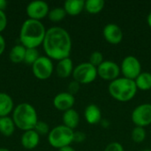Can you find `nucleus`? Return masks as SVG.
Returning <instances> with one entry per match:
<instances>
[{"mask_svg":"<svg viewBox=\"0 0 151 151\" xmlns=\"http://www.w3.org/2000/svg\"><path fill=\"white\" fill-rule=\"evenodd\" d=\"M42 46L49 58L59 61L69 58L72 50V39L65 28L52 27L46 31Z\"/></svg>","mask_w":151,"mask_h":151,"instance_id":"1","label":"nucleus"},{"mask_svg":"<svg viewBox=\"0 0 151 151\" xmlns=\"http://www.w3.org/2000/svg\"><path fill=\"white\" fill-rule=\"evenodd\" d=\"M46 31L44 25L41 21L28 19L22 24L19 32V41L27 49H36L42 44Z\"/></svg>","mask_w":151,"mask_h":151,"instance_id":"2","label":"nucleus"},{"mask_svg":"<svg viewBox=\"0 0 151 151\" xmlns=\"http://www.w3.org/2000/svg\"><path fill=\"white\" fill-rule=\"evenodd\" d=\"M12 120L16 127L26 132L35 128L38 122V116L34 106L27 103H22L13 109Z\"/></svg>","mask_w":151,"mask_h":151,"instance_id":"3","label":"nucleus"},{"mask_svg":"<svg viewBox=\"0 0 151 151\" xmlns=\"http://www.w3.org/2000/svg\"><path fill=\"white\" fill-rule=\"evenodd\" d=\"M110 95L117 101L127 103L131 101L137 93V87L134 81L127 78H118L110 82L109 87Z\"/></svg>","mask_w":151,"mask_h":151,"instance_id":"4","label":"nucleus"},{"mask_svg":"<svg viewBox=\"0 0 151 151\" xmlns=\"http://www.w3.org/2000/svg\"><path fill=\"white\" fill-rule=\"evenodd\" d=\"M74 131L64 125L58 126L52 128L48 134V142L50 146L55 149H61L70 146L73 142Z\"/></svg>","mask_w":151,"mask_h":151,"instance_id":"5","label":"nucleus"},{"mask_svg":"<svg viewBox=\"0 0 151 151\" xmlns=\"http://www.w3.org/2000/svg\"><path fill=\"white\" fill-rule=\"evenodd\" d=\"M73 81L81 84H89L93 82L97 75V68L89 62H84L78 65L73 72Z\"/></svg>","mask_w":151,"mask_h":151,"instance_id":"6","label":"nucleus"},{"mask_svg":"<svg viewBox=\"0 0 151 151\" xmlns=\"http://www.w3.org/2000/svg\"><path fill=\"white\" fill-rule=\"evenodd\" d=\"M120 73L124 78L134 81L142 73V65L134 56H127L121 62Z\"/></svg>","mask_w":151,"mask_h":151,"instance_id":"7","label":"nucleus"},{"mask_svg":"<svg viewBox=\"0 0 151 151\" xmlns=\"http://www.w3.org/2000/svg\"><path fill=\"white\" fill-rule=\"evenodd\" d=\"M54 70L52 60L47 56H40L39 58L32 65V71L34 75L38 80L49 79Z\"/></svg>","mask_w":151,"mask_h":151,"instance_id":"8","label":"nucleus"},{"mask_svg":"<svg viewBox=\"0 0 151 151\" xmlns=\"http://www.w3.org/2000/svg\"><path fill=\"white\" fill-rule=\"evenodd\" d=\"M131 119L135 127H145L151 125V104H142L135 107Z\"/></svg>","mask_w":151,"mask_h":151,"instance_id":"9","label":"nucleus"},{"mask_svg":"<svg viewBox=\"0 0 151 151\" xmlns=\"http://www.w3.org/2000/svg\"><path fill=\"white\" fill-rule=\"evenodd\" d=\"M120 74V66L114 61L105 60L97 67V75L103 80L113 81Z\"/></svg>","mask_w":151,"mask_h":151,"instance_id":"10","label":"nucleus"},{"mask_svg":"<svg viewBox=\"0 0 151 151\" xmlns=\"http://www.w3.org/2000/svg\"><path fill=\"white\" fill-rule=\"evenodd\" d=\"M27 14L31 19L41 20L49 14V4L44 1H33L29 3L26 9Z\"/></svg>","mask_w":151,"mask_h":151,"instance_id":"11","label":"nucleus"},{"mask_svg":"<svg viewBox=\"0 0 151 151\" xmlns=\"http://www.w3.org/2000/svg\"><path fill=\"white\" fill-rule=\"evenodd\" d=\"M104 39L111 44H119L123 40V31L119 26L114 23L107 24L103 30Z\"/></svg>","mask_w":151,"mask_h":151,"instance_id":"12","label":"nucleus"},{"mask_svg":"<svg viewBox=\"0 0 151 151\" xmlns=\"http://www.w3.org/2000/svg\"><path fill=\"white\" fill-rule=\"evenodd\" d=\"M75 104L74 96L69 94L68 92H61L58 94L53 99L54 107L61 111H66L70 109H73V106Z\"/></svg>","mask_w":151,"mask_h":151,"instance_id":"13","label":"nucleus"},{"mask_svg":"<svg viewBox=\"0 0 151 151\" xmlns=\"http://www.w3.org/2000/svg\"><path fill=\"white\" fill-rule=\"evenodd\" d=\"M84 118L90 125H96L102 121V111L94 104L88 105L84 111Z\"/></svg>","mask_w":151,"mask_h":151,"instance_id":"14","label":"nucleus"},{"mask_svg":"<svg viewBox=\"0 0 151 151\" xmlns=\"http://www.w3.org/2000/svg\"><path fill=\"white\" fill-rule=\"evenodd\" d=\"M22 146L26 150H34L37 147L40 142V135L34 130H28L24 132L20 139Z\"/></svg>","mask_w":151,"mask_h":151,"instance_id":"15","label":"nucleus"},{"mask_svg":"<svg viewBox=\"0 0 151 151\" xmlns=\"http://www.w3.org/2000/svg\"><path fill=\"white\" fill-rule=\"evenodd\" d=\"M73 60L70 58H66L58 61L56 66V73L59 78L65 79L73 74Z\"/></svg>","mask_w":151,"mask_h":151,"instance_id":"16","label":"nucleus"},{"mask_svg":"<svg viewBox=\"0 0 151 151\" xmlns=\"http://www.w3.org/2000/svg\"><path fill=\"white\" fill-rule=\"evenodd\" d=\"M66 14L70 16H77L85 9L84 0H67L64 4L63 7Z\"/></svg>","mask_w":151,"mask_h":151,"instance_id":"17","label":"nucleus"},{"mask_svg":"<svg viewBox=\"0 0 151 151\" xmlns=\"http://www.w3.org/2000/svg\"><path fill=\"white\" fill-rule=\"evenodd\" d=\"M62 120L64 126L73 130L78 127L80 123V115L74 109H70L63 113Z\"/></svg>","mask_w":151,"mask_h":151,"instance_id":"18","label":"nucleus"},{"mask_svg":"<svg viewBox=\"0 0 151 151\" xmlns=\"http://www.w3.org/2000/svg\"><path fill=\"white\" fill-rule=\"evenodd\" d=\"M13 101L6 93L0 92V118L7 117L13 111Z\"/></svg>","mask_w":151,"mask_h":151,"instance_id":"19","label":"nucleus"},{"mask_svg":"<svg viewBox=\"0 0 151 151\" xmlns=\"http://www.w3.org/2000/svg\"><path fill=\"white\" fill-rule=\"evenodd\" d=\"M15 124L12 118L2 117L0 118V133L5 137H10L13 134L15 130Z\"/></svg>","mask_w":151,"mask_h":151,"instance_id":"20","label":"nucleus"},{"mask_svg":"<svg viewBox=\"0 0 151 151\" xmlns=\"http://www.w3.org/2000/svg\"><path fill=\"white\" fill-rule=\"evenodd\" d=\"M26 50H27V48H25L22 44H17V45L13 46L9 53L10 60L14 64H19L20 62H24Z\"/></svg>","mask_w":151,"mask_h":151,"instance_id":"21","label":"nucleus"},{"mask_svg":"<svg viewBox=\"0 0 151 151\" xmlns=\"http://www.w3.org/2000/svg\"><path fill=\"white\" fill-rule=\"evenodd\" d=\"M138 89L147 91L151 89V73L149 72H142L134 80Z\"/></svg>","mask_w":151,"mask_h":151,"instance_id":"22","label":"nucleus"},{"mask_svg":"<svg viewBox=\"0 0 151 151\" xmlns=\"http://www.w3.org/2000/svg\"><path fill=\"white\" fill-rule=\"evenodd\" d=\"M104 0H88L85 1V10L90 14H97L104 8Z\"/></svg>","mask_w":151,"mask_h":151,"instance_id":"23","label":"nucleus"},{"mask_svg":"<svg viewBox=\"0 0 151 151\" xmlns=\"http://www.w3.org/2000/svg\"><path fill=\"white\" fill-rule=\"evenodd\" d=\"M65 15H66V12L64 8L56 7L49 12L48 17L50 20H51L52 22H59L65 19Z\"/></svg>","mask_w":151,"mask_h":151,"instance_id":"24","label":"nucleus"},{"mask_svg":"<svg viewBox=\"0 0 151 151\" xmlns=\"http://www.w3.org/2000/svg\"><path fill=\"white\" fill-rule=\"evenodd\" d=\"M146 130L144 127H135L131 133V138L135 143H142L146 139Z\"/></svg>","mask_w":151,"mask_h":151,"instance_id":"25","label":"nucleus"},{"mask_svg":"<svg viewBox=\"0 0 151 151\" xmlns=\"http://www.w3.org/2000/svg\"><path fill=\"white\" fill-rule=\"evenodd\" d=\"M40 55L36 49H27L26 55L24 58V63L29 65H32L38 58Z\"/></svg>","mask_w":151,"mask_h":151,"instance_id":"26","label":"nucleus"},{"mask_svg":"<svg viewBox=\"0 0 151 151\" xmlns=\"http://www.w3.org/2000/svg\"><path fill=\"white\" fill-rule=\"evenodd\" d=\"M104 55L100 51H94L89 56V63L96 68L104 62Z\"/></svg>","mask_w":151,"mask_h":151,"instance_id":"27","label":"nucleus"},{"mask_svg":"<svg viewBox=\"0 0 151 151\" xmlns=\"http://www.w3.org/2000/svg\"><path fill=\"white\" fill-rule=\"evenodd\" d=\"M34 130L39 134V135H46L50 133V127L49 125L44 121H38L35 125Z\"/></svg>","mask_w":151,"mask_h":151,"instance_id":"28","label":"nucleus"},{"mask_svg":"<svg viewBox=\"0 0 151 151\" xmlns=\"http://www.w3.org/2000/svg\"><path fill=\"white\" fill-rule=\"evenodd\" d=\"M80 88H81V84L79 82L75 81H73L68 85V91L67 92L69 94L74 96L75 94H77L79 92Z\"/></svg>","mask_w":151,"mask_h":151,"instance_id":"29","label":"nucleus"},{"mask_svg":"<svg viewBox=\"0 0 151 151\" xmlns=\"http://www.w3.org/2000/svg\"><path fill=\"white\" fill-rule=\"evenodd\" d=\"M104 151H125L123 146L117 142H113L109 143Z\"/></svg>","mask_w":151,"mask_h":151,"instance_id":"30","label":"nucleus"},{"mask_svg":"<svg viewBox=\"0 0 151 151\" xmlns=\"http://www.w3.org/2000/svg\"><path fill=\"white\" fill-rule=\"evenodd\" d=\"M7 26V17L4 11H0V33L3 32Z\"/></svg>","mask_w":151,"mask_h":151,"instance_id":"31","label":"nucleus"},{"mask_svg":"<svg viewBox=\"0 0 151 151\" xmlns=\"http://www.w3.org/2000/svg\"><path fill=\"white\" fill-rule=\"evenodd\" d=\"M85 140H86V134H85V133L80 132V131L74 132V134H73V142H74L81 143V142H83Z\"/></svg>","mask_w":151,"mask_h":151,"instance_id":"32","label":"nucleus"},{"mask_svg":"<svg viewBox=\"0 0 151 151\" xmlns=\"http://www.w3.org/2000/svg\"><path fill=\"white\" fill-rule=\"evenodd\" d=\"M4 50H5V40L0 35V56L4 53Z\"/></svg>","mask_w":151,"mask_h":151,"instance_id":"33","label":"nucleus"},{"mask_svg":"<svg viewBox=\"0 0 151 151\" xmlns=\"http://www.w3.org/2000/svg\"><path fill=\"white\" fill-rule=\"evenodd\" d=\"M7 6V2L5 0H0V11H4L6 9Z\"/></svg>","mask_w":151,"mask_h":151,"instance_id":"34","label":"nucleus"},{"mask_svg":"<svg viewBox=\"0 0 151 151\" xmlns=\"http://www.w3.org/2000/svg\"><path fill=\"white\" fill-rule=\"evenodd\" d=\"M58 151H75L73 148H72L71 146H66V147H64V148H61L59 149Z\"/></svg>","mask_w":151,"mask_h":151,"instance_id":"35","label":"nucleus"},{"mask_svg":"<svg viewBox=\"0 0 151 151\" xmlns=\"http://www.w3.org/2000/svg\"><path fill=\"white\" fill-rule=\"evenodd\" d=\"M147 23H148L149 27L151 28V12L148 14V17H147Z\"/></svg>","mask_w":151,"mask_h":151,"instance_id":"36","label":"nucleus"},{"mask_svg":"<svg viewBox=\"0 0 151 151\" xmlns=\"http://www.w3.org/2000/svg\"><path fill=\"white\" fill-rule=\"evenodd\" d=\"M0 151H10L8 149H5V148H0Z\"/></svg>","mask_w":151,"mask_h":151,"instance_id":"37","label":"nucleus"},{"mask_svg":"<svg viewBox=\"0 0 151 151\" xmlns=\"http://www.w3.org/2000/svg\"><path fill=\"white\" fill-rule=\"evenodd\" d=\"M143 151H151L150 150H143Z\"/></svg>","mask_w":151,"mask_h":151,"instance_id":"38","label":"nucleus"}]
</instances>
